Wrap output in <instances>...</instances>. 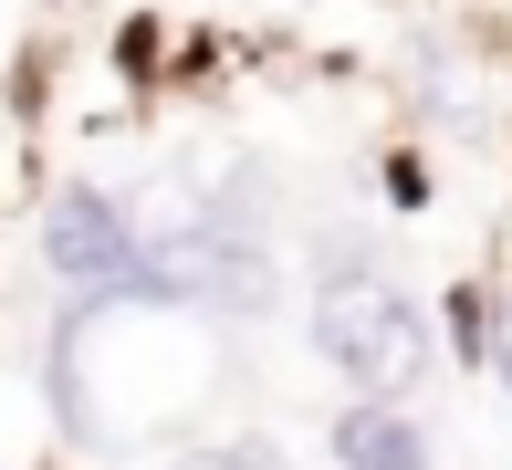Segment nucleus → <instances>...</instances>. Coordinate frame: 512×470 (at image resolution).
Instances as JSON below:
<instances>
[{"instance_id": "1", "label": "nucleus", "mask_w": 512, "mask_h": 470, "mask_svg": "<svg viewBox=\"0 0 512 470\" xmlns=\"http://www.w3.org/2000/svg\"><path fill=\"white\" fill-rule=\"evenodd\" d=\"M314 356L345 376L356 397H418V376L439 366V324L418 314V293L387 262H366V251H335V262L314 272V314H304Z\"/></svg>"}, {"instance_id": "2", "label": "nucleus", "mask_w": 512, "mask_h": 470, "mask_svg": "<svg viewBox=\"0 0 512 470\" xmlns=\"http://www.w3.org/2000/svg\"><path fill=\"white\" fill-rule=\"evenodd\" d=\"M42 262L74 282L84 303H178L168 262H157V230L126 220V199L95 178H74L53 209H42Z\"/></svg>"}, {"instance_id": "3", "label": "nucleus", "mask_w": 512, "mask_h": 470, "mask_svg": "<svg viewBox=\"0 0 512 470\" xmlns=\"http://www.w3.org/2000/svg\"><path fill=\"white\" fill-rule=\"evenodd\" d=\"M335 460L345 470H429V429L398 397H356V408H335Z\"/></svg>"}, {"instance_id": "4", "label": "nucleus", "mask_w": 512, "mask_h": 470, "mask_svg": "<svg viewBox=\"0 0 512 470\" xmlns=\"http://www.w3.org/2000/svg\"><path fill=\"white\" fill-rule=\"evenodd\" d=\"M439 335H450V356H460V366H492V335H502L492 282H450V293H439Z\"/></svg>"}, {"instance_id": "5", "label": "nucleus", "mask_w": 512, "mask_h": 470, "mask_svg": "<svg viewBox=\"0 0 512 470\" xmlns=\"http://www.w3.org/2000/svg\"><path fill=\"white\" fill-rule=\"evenodd\" d=\"M168 470H293L272 439H209V450H189V460H168Z\"/></svg>"}, {"instance_id": "6", "label": "nucleus", "mask_w": 512, "mask_h": 470, "mask_svg": "<svg viewBox=\"0 0 512 470\" xmlns=\"http://www.w3.org/2000/svg\"><path fill=\"white\" fill-rule=\"evenodd\" d=\"M387 199L418 209V199H429V168H418V157H387Z\"/></svg>"}, {"instance_id": "7", "label": "nucleus", "mask_w": 512, "mask_h": 470, "mask_svg": "<svg viewBox=\"0 0 512 470\" xmlns=\"http://www.w3.org/2000/svg\"><path fill=\"white\" fill-rule=\"evenodd\" d=\"M126 74H157V21H126Z\"/></svg>"}, {"instance_id": "8", "label": "nucleus", "mask_w": 512, "mask_h": 470, "mask_svg": "<svg viewBox=\"0 0 512 470\" xmlns=\"http://www.w3.org/2000/svg\"><path fill=\"white\" fill-rule=\"evenodd\" d=\"M492 376H502V397H512V293H502V335H492Z\"/></svg>"}]
</instances>
